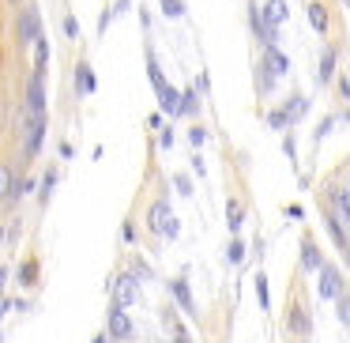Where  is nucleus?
Instances as JSON below:
<instances>
[{"label": "nucleus", "mask_w": 350, "mask_h": 343, "mask_svg": "<svg viewBox=\"0 0 350 343\" xmlns=\"http://www.w3.org/2000/svg\"><path fill=\"white\" fill-rule=\"evenodd\" d=\"M189 144L192 147H204L207 144V129H204V125H192V129H189Z\"/></svg>", "instance_id": "nucleus-30"}, {"label": "nucleus", "mask_w": 350, "mask_h": 343, "mask_svg": "<svg viewBox=\"0 0 350 343\" xmlns=\"http://www.w3.org/2000/svg\"><path fill=\"white\" fill-rule=\"evenodd\" d=\"M320 264H324V257H320L317 242L305 238V242H301V268H305V272H320Z\"/></svg>", "instance_id": "nucleus-15"}, {"label": "nucleus", "mask_w": 350, "mask_h": 343, "mask_svg": "<svg viewBox=\"0 0 350 343\" xmlns=\"http://www.w3.org/2000/svg\"><path fill=\"white\" fill-rule=\"evenodd\" d=\"M309 23H312V31L320 34V38H324L327 34V27H332V16H327V4H320V0H309Z\"/></svg>", "instance_id": "nucleus-12"}, {"label": "nucleus", "mask_w": 350, "mask_h": 343, "mask_svg": "<svg viewBox=\"0 0 350 343\" xmlns=\"http://www.w3.org/2000/svg\"><path fill=\"white\" fill-rule=\"evenodd\" d=\"M249 23H252V34H256V38L264 42V49H267V46H275V42H279V31H275V27H267V23H264V16H260V8H256V4H252V8H249Z\"/></svg>", "instance_id": "nucleus-10"}, {"label": "nucleus", "mask_w": 350, "mask_h": 343, "mask_svg": "<svg viewBox=\"0 0 350 343\" xmlns=\"http://www.w3.org/2000/svg\"><path fill=\"white\" fill-rule=\"evenodd\" d=\"M162 16H166V19H181L185 16V0H162Z\"/></svg>", "instance_id": "nucleus-27"}, {"label": "nucleus", "mask_w": 350, "mask_h": 343, "mask_svg": "<svg viewBox=\"0 0 350 343\" xmlns=\"http://www.w3.org/2000/svg\"><path fill=\"white\" fill-rule=\"evenodd\" d=\"M23 114L27 117H46V87H42V76H31V84H27Z\"/></svg>", "instance_id": "nucleus-6"}, {"label": "nucleus", "mask_w": 350, "mask_h": 343, "mask_svg": "<svg viewBox=\"0 0 350 343\" xmlns=\"http://www.w3.org/2000/svg\"><path fill=\"white\" fill-rule=\"evenodd\" d=\"M260 16H264L267 27H275V31H279V27L290 19V8H286V0H267L264 8H260Z\"/></svg>", "instance_id": "nucleus-11"}, {"label": "nucleus", "mask_w": 350, "mask_h": 343, "mask_svg": "<svg viewBox=\"0 0 350 343\" xmlns=\"http://www.w3.org/2000/svg\"><path fill=\"white\" fill-rule=\"evenodd\" d=\"M332 129H335V117H324V121L317 125V132H312V140H317V144H320V140H324V136H327V132H332Z\"/></svg>", "instance_id": "nucleus-32"}, {"label": "nucleus", "mask_w": 350, "mask_h": 343, "mask_svg": "<svg viewBox=\"0 0 350 343\" xmlns=\"http://www.w3.org/2000/svg\"><path fill=\"white\" fill-rule=\"evenodd\" d=\"M46 64H49V42L38 38L34 42V76H46Z\"/></svg>", "instance_id": "nucleus-23"}, {"label": "nucleus", "mask_w": 350, "mask_h": 343, "mask_svg": "<svg viewBox=\"0 0 350 343\" xmlns=\"http://www.w3.org/2000/svg\"><path fill=\"white\" fill-rule=\"evenodd\" d=\"M0 238H4V230H0Z\"/></svg>", "instance_id": "nucleus-46"}, {"label": "nucleus", "mask_w": 350, "mask_h": 343, "mask_svg": "<svg viewBox=\"0 0 350 343\" xmlns=\"http://www.w3.org/2000/svg\"><path fill=\"white\" fill-rule=\"evenodd\" d=\"M139 302V279L132 272H124V275H117L113 279V305H136Z\"/></svg>", "instance_id": "nucleus-4"}, {"label": "nucleus", "mask_w": 350, "mask_h": 343, "mask_svg": "<svg viewBox=\"0 0 350 343\" xmlns=\"http://www.w3.org/2000/svg\"><path fill=\"white\" fill-rule=\"evenodd\" d=\"M106 328H109V335H113V340H129V335H132V317L121 309V305H113V309H109Z\"/></svg>", "instance_id": "nucleus-9"}, {"label": "nucleus", "mask_w": 350, "mask_h": 343, "mask_svg": "<svg viewBox=\"0 0 350 343\" xmlns=\"http://www.w3.org/2000/svg\"><path fill=\"white\" fill-rule=\"evenodd\" d=\"M159 144H162V147H166V151H170V147H174V129H162Z\"/></svg>", "instance_id": "nucleus-39"}, {"label": "nucleus", "mask_w": 350, "mask_h": 343, "mask_svg": "<svg viewBox=\"0 0 350 343\" xmlns=\"http://www.w3.org/2000/svg\"><path fill=\"white\" fill-rule=\"evenodd\" d=\"M177 102H181V91H177V87H170V84H162V87H159V106H162V114L177 117Z\"/></svg>", "instance_id": "nucleus-18"}, {"label": "nucleus", "mask_w": 350, "mask_h": 343, "mask_svg": "<svg viewBox=\"0 0 350 343\" xmlns=\"http://www.w3.org/2000/svg\"><path fill=\"white\" fill-rule=\"evenodd\" d=\"M317 275H320V283H317L320 298H327V302H335V298L342 294V272H339L335 264H327V260H324Z\"/></svg>", "instance_id": "nucleus-3"}, {"label": "nucleus", "mask_w": 350, "mask_h": 343, "mask_svg": "<svg viewBox=\"0 0 350 343\" xmlns=\"http://www.w3.org/2000/svg\"><path fill=\"white\" fill-rule=\"evenodd\" d=\"M147 227H151L154 234L170 238V242H174V238L181 234V227H177V215L170 212V200H154L151 212H147Z\"/></svg>", "instance_id": "nucleus-1"}, {"label": "nucleus", "mask_w": 350, "mask_h": 343, "mask_svg": "<svg viewBox=\"0 0 350 343\" xmlns=\"http://www.w3.org/2000/svg\"><path fill=\"white\" fill-rule=\"evenodd\" d=\"M174 185H177V192H181V196H192V181H189L185 174H177V177H174Z\"/></svg>", "instance_id": "nucleus-36"}, {"label": "nucleus", "mask_w": 350, "mask_h": 343, "mask_svg": "<svg viewBox=\"0 0 350 343\" xmlns=\"http://www.w3.org/2000/svg\"><path fill=\"white\" fill-rule=\"evenodd\" d=\"M170 294H174L177 302H181V309H185V313H192V317H196V302H192L189 283H185V279H174V283H170Z\"/></svg>", "instance_id": "nucleus-16"}, {"label": "nucleus", "mask_w": 350, "mask_h": 343, "mask_svg": "<svg viewBox=\"0 0 350 343\" xmlns=\"http://www.w3.org/2000/svg\"><path fill=\"white\" fill-rule=\"evenodd\" d=\"M286 332L297 335V340H305V335L312 332V320H309V313H305L301 305H286Z\"/></svg>", "instance_id": "nucleus-7"}, {"label": "nucleus", "mask_w": 350, "mask_h": 343, "mask_svg": "<svg viewBox=\"0 0 350 343\" xmlns=\"http://www.w3.org/2000/svg\"><path fill=\"white\" fill-rule=\"evenodd\" d=\"M16 170L8 166V162H0V200H8L12 196V189H16Z\"/></svg>", "instance_id": "nucleus-22"}, {"label": "nucleus", "mask_w": 350, "mask_h": 343, "mask_svg": "<svg viewBox=\"0 0 350 343\" xmlns=\"http://www.w3.org/2000/svg\"><path fill=\"white\" fill-rule=\"evenodd\" d=\"M147 76H151V87L159 91L162 84H166V76H162V68H159V61H154V53L147 49Z\"/></svg>", "instance_id": "nucleus-25"}, {"label": "nucleus", "mask_w": 350, "mask_h": 343, "mask_svg": "<svg viewBox=\"0 0 350 343\" xmlns=\"http://www.w3.org/2000/svg\"><path fill=\"white\" fill-rule=\"evenodd\" d=\"M94 87H98V84H94V72H91V64H79V68H76V91L79 94H94Z\"/></svg>", "instance_id": "nucleus-19"}, {"label": "nucleus", "mask_w": 350, "mask_h": 343, "mask_svg": "<svg viewBox=\"0 0 350 343\" xmlns=\"http://www.w3.org/2000/svg\"><path fill=\"white\" fill-rule=\"evenodd\" d=\"M19 125H23V151H27V159H34L42 151V144H46V117L19 114Z\"/></svg>", "instance_id": "nucleus-2"}, {"label": "nucleus", "mask_w": 350, "mask_h": 343, "mask_svg": "<svg viewBox=\"0 0 350 343\" xmlns=\"http://www.w3.org/2000/svg\"><path fill=\"white\" fill-rule=\"evenodd\" d=\"M256 298H260V305L267 309V302H271V298H267V279H264V275H256Z\"/></svg>", "instance_id": "nucleus-34"}, {"label": "nucleus", "mask_w": 350, "mask_h": 343, "mask_svg": "<svg viewBox=\"0 0 350 343\" xmlns=\"http://www.w3.org/2000/svg\"><path fill=\"white\" fill-rule=\"evenodd\" d=\"M34 279H38V260H23V264H19V283L31 287Z\"/></svg>", "instance_id": "nucleus-26"}, {"label": "nucleus", "mask_w": 350, "mask_h": 343, "mask_svg": "<svg viewBox=\"0 0 350 343\" xmlns=\"http://www.w3.org/2000/svg\"><path fill=\"white\" fill-rule=\"evenodd\" d=\"M241 223H245V204H241V200H230V204H226V227H230V234H237V230H241Z\"/></svg>", "instance_id": "nucleus-21"}, {"label": "nucleus", "mask_w": 350, "mask_h": 343, "mask_svg": "<svg viewBox=\"0 0 350 343\" xmlns=\"http://www.w3.org/2000/svg\"><path fill=\"white\" fill-rule=\"evenodd\" d=\"M327 204H332V215L350 223V192L347 189H327Z\"/></svg>", "instance_id": "nucleus-14"}, {"label": "nucleus", "mask_w": 350, "mask_h": 343, "mask_svg": "<svg viewBox=\"0 0 350 343\" xmlns=\"http://www.w3.org/2000/svg\"><path fill=\"white\" fill-rule=\"evenodd\" d=\"M342 257H347V264H350V245H347V249H342Z\"/></svg>", "instance_id": "nucleus-42"}, {"label": "nucleus", "mask_w": 350, "mask_h": 343, "mask_svg": "<svg viewBox=\"0 0 350 343\" xmlns=\"http://www.w3.org/2000/svg\"><path fill=\"white\" fill-rule=\"evenodd\" d=\"M19 46H34V42L42 38V16H38V8H23L19 12Z\"/></svg>", "instance_id": "nucleus-5"}, {"label": "nucleus", "mask_w": 350, "mask_h": 343, "mask_svg": "<svg viewBox=\"0 0 350 343\" xmlns=\"http://www.w3.org/2000/svg\"><path fill=\"white\" fill-rule=\"evenodd\" d=\"M335 64H339V53H335V46H324L320 49V61H317V84H332L339 72H335Z\"/></svg>", "instance_id": "nucleus-8"}, {"label": "nucleus", "mask_w": 350, "mask_h": 343, "mask_svg": "<svg viewBox=\"0 0 350 343\" xmlns=\"http://www.w3.org/2000/svg\"><path fill=\"white\" fill-rule=\"evenodd\" d=\"M264 64L275 72V76H286V72H290V57H282L279 46H267L264 49Z\"/></svg>", "instance_id": "nucleus-17"}, {"label": "nucleus", "mask_w": 350, "mask_h": 343, "mask_svg": "<svg viewBox=\"0 0 350 343\" xmlns=\"http://www.w3.org/2000/svg\"><path fill=\"white\" fill-rule=\"evenodd\" d=\"M347 192H350V177H347Z\"/></svg>", "instance_id": "nucleus-45"}, {"label": "nucleus", "mask_w": 350, "mask_h": 343, "mask_svg": "<svg viewBox=\"0 0 350 343\" xmlns=\"http://www.w3.org/2000/svg\"><path fill=\"white\" fill-rule=\"evenodd\" d=\"M226 260H230V264H241V260H245V242H237V238H234L230 249H226Z\"/></svg>", "instance_id": "nucleus-29"}, {"label": "nucleus", "mask_w": 350, "mask_h": 343, "mask_svg": "<svg viewBox=\"0 0 350 343\" xmlns=\"http://www.w3.org/2000/svg\"><path fill=\"white\" fill-rule=\"evenodd\" d=\"M342 121H347V125H350V110H347V114H342Z\"/></svg>", "instance_id": "nucleus-43"}, {"label": "nucleus", "mask_w": 350, "mask_h": 343, "mask_svg": "<svg viewBox=\"0 0 350 343\" xmlns=\"http://www.w3.org/2000/svg\"><path fill=\"white\" fill-rule=\"evenodd\" d=\"M335 309H339V325H347L350 328V294L342 290L339 298H335Z\"/></svg>", "instance_id": "nucleus-28"}, {"label": "nucleus", "mask_w": 350, "mask_h": 343, "mask_svg": "<svg viewBox=\"0 0 350 343\" xmlns=\"http://www.w3.org/2000/svg\"><path fill=\"white\" fill-rule=\"evenodd\" d=\"M282 151L290 155V162H294V155H297V144H294V136H286V140H282Z\"/></svg>", "instance_id": "nucleus-38"}, {"label": "nucleus", "mask_w": 350, "mask_h": 343, "mask_svg": "<svg viewBox=\"0 0 350 343\" xmlns=\"http://www.w3.org/2000/svg\"><path fill=\"white\" fill-rule=\"evenodd\" d=\"M256 91H260V94H271V91H275V72L267 68L264 61H260V68H256Z\"/></svg>", "instance_id": "nucleus-24"}, {"label": "nucleus", "mask_w": 350, "mask_h": 343, "mask_svg": "<svg viewBox=\"0 0 350 343\" xmlns=\"http://www.w3.org/2000/svg\"><path fill=\"white\" fill-rule=\"evenodd\" d=\"M12 4H19V0H12Z\"/></svg>", "instance_id": "nucleus-47"}, {"label": "nucleus", "mask_w": 350, "mask_h": 343, "mask_svg": "<svg viewBox=\"0 0 350 343\" xmlns=\"http://www.w3.org/2000/svg\"><path fill=\"white\" fill-rule=\"evenodd\" d=\"M174 343H192V340H189V332H185L181 325H174Z\"/></svg>", "instance_id": "nucleus-41"}, {"label": "nucleus", "mask_w": 350, "mask_h": 343, "mask_svg": "<svg viewBox=\"0 0 350 343\" xmlns=\"http://www.w3.org/2000/svg\"><path fill=\"white\" fill-rule=\"evenodd\" d=\"M267 125H271V129H286V117H282V110H271V114H267Z\"/></svg>", "instance_id": "nucleus-35"}, {"label": "nucleus", "mask_w": 350, "mask_h": 343, "mask_svg": "<svg viewBox=\"0 0 350 343\" xmlns=\"http://www.w3.org/2000/svg\"><path fill=\"white\" fill-rule=\"evenodd\" d=\"M94 343H109V340H106V335H98V340H94Z\"/></svg>", "instance_id": "nucleus-44"}, {"label": "nucleus", "mask_w": 350, "mask_h": 343, "mask_svg": "<svg viewBox=\"0 0 350 343\" xmlns=\"http://www.w3.org/2000/svg\"><path fill=\"white\" fill-rule=\"evenodd\" d=\"M196 114H200V91H181L177 117H196Z\"/></svg>", "instance_id": "nucleus-20"}, {"label": "nucleus", "mask_w": 350, "mask_h": 343, "mask_svg": "<svg viewBox=\"0 0 350 343\" xmlns=\"http://www.w3.org/2000/svg\"><path fill=\"white\" fill-rule=\"evenodd\" d=\"M347 4H350V0H347Z\"/></svg>", "instance_id": "nucleus-48"}, {"label": "nucleus", "mask_w": 350, "mask_h": 343, "mask_svg": "<svg viewBox=\"0 0 350 343\" xmlns=\"http://www.w3.org/2000/svg\"><path fill=\"white\" fill-rule=\"evenodd\" d=\"M305 114H309V99H305V94H294V99L282 102V117H286V125H297Z\"/></svg>", "instance_id": "nucleus-13"}, {"label": "nucleus", "mask_w": 350, "mask_h": 343, "mask_svg": "<svg viewBox=\"0 0 350 343\" xmlns=\"http://www.w3.org/2000/svg\"><path fill=\"white\" fill-rule=\"evenodd\" d=\"M53 185H57V170H46V177H42V200H49Z\"/></svg>", "instance_id": "nucleus-31"}, {"label": "nucleus", "mask_w": 350, "mask_h": 343, "mask_svg": "<svg viewBox=\"0 0 350 343\" xmlns=\"http://www.w3.org/2000/svg\"><path fill=\"white\" fill-rule=\"evenodd\" d=\"M64 34H68V38H76V34H79V23L72 16H64Z\"/></svg>", "instance_id": "nucleus-37"}, {"label": "nucleus", "mask_w": 350, "mask_h": 343, "mask_svg": "<svg viewBox=\"0 0 350 343\" xmlns=\"http://www.w3.org/2000/svg\"><path fill=\"white\" fill-rule=\"evenodd\" d=\"M132 275H136V279H144V283H147V279H151V268H147L144 260L136 257V260H132Z\"/></svg>", "instance_id": "nucleus-33"}, {"label": "nucleus", "mask_w": 350, "mask_h": 343, "mask_svg": "<svg viewBox=\"0 0 350 343\" xmlns=\"http://www.w3.org/2000/svg\"><path fill=\"white\" fill-rule=\"evenodd\" d=\"M339 94H342V99H350V76H347V72L339 76Z\"/></svg>", "instance_id": "nucleus-40"}]
</instances>
